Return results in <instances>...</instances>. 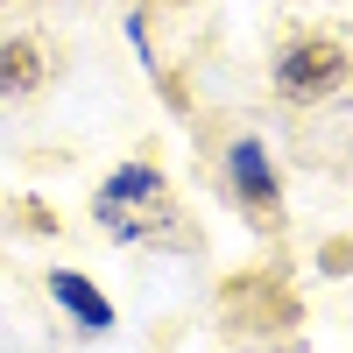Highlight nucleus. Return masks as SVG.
I'll list each match as a JSON object with an SVG mask.
<instances>
[{"label":"nucleus","instance_id":"7ed1b4c3","mask_svg":"<svg viewBox=\"0 0 353 353\" xmlns=\"http://www.w3.org/2000/svg\"><path fill=\"white\" fill-rule=\"evenodd\" d=\"M233 176H241V191H248L254 205H269V198H276V176H269L261 141H241V149H233Z\"/></svg>","mask_w":353,"mask_h":353},{"label":"nucleus","instance_id":"f257e3e1","mask_svg":"<svg viewBox=\"0 0 353 353\" xmlns=\"http://www.w3.org/2000/svg\"><path fill=\"white\" fill-rule=\"evenodd\" d=\"M50 290H57V304H64L85 332H113V304L99 297V290H85V276H71V269H57L50 276Z\"/></svg>","mask_w":353,"mask_h":353},{"label":"nucleus","instance_id":"f03ea898","mask_svg":"<svg viewBox=\"0 0 353 353\" xmlns=\"http://www.w3.org/2000/svg\"><path fill=\"white\" fill-rule=\"evenodd\" d=\"M339 78V50L325 43H304L297 57H283V85H332Z\"/></svg>","mask_w":353,"mask_h":353},{"label":"nucleus","instance_id":"20e7f679","mask_svg":"<svg viewBox=\"0 0 353 353\" xmlns=\"http://www.w3.org/2000/svg\"><path fill=\"white\" fill-rule=\"evenodd\" d=\"M43 78V64H36V50L28 43H8L0 50V92H21V85H36Z\"/></svg>","mask_w":353,"mask_h":353}]
</instances>
